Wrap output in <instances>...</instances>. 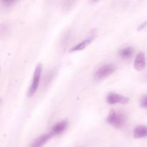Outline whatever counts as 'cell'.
Returning a JSON list of instances; mask_svg holds the SVG:
<instances>
[{"instance_id": "11", "label": "cell", "mask_w": 147, "mask_h": 147, "mask_svg": "<svg viewBox=\"0 0 147 147\" xmlns=\"http://www.w3.org/2000/svg\"><path fill=\"white\" fill-rule=\"evenodd\" d=\"M140 105L142 108L147 109V95H144L140 99Z\"/></svg>"}, {"instance_id": "12", "label": "cell", "mask_w": 147, "mask_h": 147, "mask_svg": "<svg viewBox=\"0 0 147 147\" xmlns=\"http://www.w3.org/2000/svg\"><path fill=\"white\" fill-rule=\"evenodd\" d=\"M146 26H147V21L144 22L143 23H142V24H141L140 25H139V27H138L137 30H138V31H141V30H144V29L145 27H146Z\"/></svg>"}, {"instance_id": "6", "label": "cell", "mask_w": 147, "mask_h": 147, "mask_svg": "<svg viewBox=\"0 0 147 147\" xmlns=\"http://www.w3.org/2000/svg\"><path fill=\"white\" fill-rule=\"evenodd\" d=\"M67 126H68V121L67 120H61L57 122V123H56L52 128V130L50 131V132L53 133V135L54 136L55 135H60V134L63 133L67 129Z\"/></svg>"}, {"instance_id": "2", "label": "cell", "mask_w": 147, "mask_h": 147, "mask_svg": "<svg viewBox=\"0 0 147 147\" xmlns=\"http://www.w3.org/2000/svg\"><path fill=\"white\" fill-rule=\"evenodd\" d=\"M42 72V65L41 63H38L35 67V70H34V74H33L32 81L31 85H30L28 92H27L28 97H32L37 92V89L39 87L40 79H41Z\"/></svg>"}, {"instance_id": "9", "label": "cell", "mask_w": 147, "mask_h": 147, "mask_svg": "<svg viewBox=\"0 0 147 147\" xmlns=\"http://www.w3.org/2000/svg\"><path fill=\"white\" fill-rule=\"evenodd\" d=\"M134 137L135 138H143L147 137L146 125H137L134 130Z\"/></svg>"}, {"instance_id": "1", "label": "cell", "mask_w": 147, "mask_h": 147, "mask_svg": "<svg viewBox=\"0 0 147 147\" xmlns=\"http://www.w3.org/2000/svg\"><path fill=\"white\" fill-rule=\"evenodd\" d=\"M108 123L116 128H120L123 126L126 122V117L123 113L111 110L106 118Z\"/></svg>"}, {"instance_id": "15", "label": "cell", "mask_w": 147, "mask_h": 147, "mask_svg": "<svg viewBox=\"0 0 147 147\" xmlns=\"http://www.w3.org/2000/svg\"><path fill=\"white\" fill-rule=\"evenodd\" d=\"M146 79H147V74H146Z\"/></svg>"}, {"instance_id": "3", "label": "cell", "mask_w": 147, "mask_h": 147, "mask_svg": "<svg viewBox=\"0 0 147 147\" xmlns=\"http://www.w3.org/2000/svg\"><path fill=\"white\" fill-rule=\"evenodd\" d=\"M116 66L112 63H107L100 66L95 73V78L96 79H103L107 76L111 75L113 72L116 71Z\"/></svg>"}, {"instance_id": "4", "label": "cell", "mask_w": 147, "mask_h": 147, "mask_svg": "<svg viewBox=\"0 0 147 147\" xmlns=\"http://www.w3.org/2000/svg\"><path fill=\"white\" fill-rule=\"evenodd\" d=\"M106 101L110 105H116V104L126 105L129 103V98L117 93H110L106 97Z\"/></svg>"}, {"instance_id": "5", "label": "cell", "mask_w": 147, "mask_h": 147, "mask_svg": "<svg viewBox=\"0 0 147 147\" xmlns=\"http://www.w3.org/2000/svg\"><path fill=\"white\" fill-rule=\"evenodd\" d=\"M146 56H145L144 53L143 52H139L136 56L134 60V67L136 71H141L144 70L146 68Z\"/></svg>"}, {"instance_id": "7", "label": "cell", "mask_w": 147, "mask_h": 147, "mask_svg": "<svg viewBox=\"0 0 147 147\" xmlns=\"http://www.w3.org/2000/svg\"><path fill=\"white\" fill-rule=\"evenodd\" d=\"M96 36L92 35L89 36L88 37L86 38L85 40H83V41L79 43L78 44L76 45V46L70 49V52H77V51H80V50H83V49L86 48L87 46H88L93 41V40L95 39Z\"/></svg>"}, {"instance_id": "14", "label": "cell", "mask_w": 147, "mask_h": 147, "mask_svg": "<svg viewBox=\"0 0 147 147\" xmlns=\"http://www.w3.org/2000/svg\"><path fill=\"white\" fill-rule=\"evenodd\" d=\"M91 1H93V2H96V1H99V0H91Z\"/></svg>"}, {"instance_id": "13", "label": "cell", "mask_w": 147, "mask_h": 147, "mask_svg": "<svg viewBox=\"0 0 147 147\" xmlns=\"http://www.w3.org/2000/svg\"><path fill=\"white\" fill-rule=\"evenodd\" d=\"M15 1H17V0H1V2L5 5H9V4L14 3Z\"/></svg>"}, {"instance_id": "10", "label": "cell", "mask_w": 147, "mask_h": 147, "mask_svg": "<svg viewBox=\"0 0 147 147\" xmlns=\"http://www.w3.org/2000/svg\"><path fill=\"white\" fill-rule=\"evenodd\" d=\"M134 48L132 47H126L119 50V56L124 59H129L134 55Z\"/></svg>"}, {"instance_id": "8", "label": "cell", "mask_w": 147, "mask_h": 147, "mask_svg": "<svg viewBox=\"0 0 147 147\" xmlns=\"http://www.w3.org/2000/svg\"><path fill=\"white\" fill-rule=\"evenodd\" d=\"M54 135H53L51 132H49L47 133L43 134V135H40V137L37 138L34 143L32 145V147H42L43 145L46 144L50 138H52Z\"/></svg>"}]
</instances>
